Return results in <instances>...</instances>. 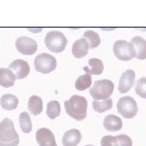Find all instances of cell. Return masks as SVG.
Instances as JSON below:
<instances>
[{
	"mask_svg": "<svg viewBox=\"0 0 146 146\" xmlns=\"http://www.w3.org/2000/svg\"><path fill=\"white\" fill-rule=\"evenodd\" d=\"M92 84V77L89 73H85L82 76H79L75 83L76 89L79 91H84L85 89H89Z\"/></svg>",
	"mask_w": 146,
	"mask_h": 146,
	"instance_id": "obj_21",
	"label": "cell"
},
{
	"mask_svg": "<svg viewBox=\"0 0 146 146\" xmlns=\"http://www.w3.org/2000/svg\"><path fill=\"white\" fill-rule=\"evenodd\" d=\"M113 52L115 57L121 61H130L136 57V49L131 42L124 40H118L113 46Z\"/></svg>",
	"mask_w": 146,
	"mask_h": 146,
	"instance_id": "obj_4",
	"label": "cell"
},
{
	"mask_svg": "<svg viewBox=\"0 0 146 146\" xmlns=\"http://www.w3.org/2000/svg\"><path fill=\"white\" fill-rule=\"evenodd\" d=\"M89 45L85 38H80L73 43L72 52L74 57L77 58L85 57L89 52Z\"/></svg>",
	"mask_w": 146,
	"mask_h": 146,
	"instance_id": "obj_12",
	"label": "cell"
},
{
	"mask_svg": "<svg viewBox=\"0 0 146 146\" xmlns=\"http://www.w3.org/2000/svg\"><path fill=\"white\" fill-rule=\"evenodd\" d=\"M66 113L77 121H82L87 116L88 102L84 97L73 95L64 102Z\"/></svg>",
	"mask_w": 146,
	"mask_h": 146,
	"instance_id": "obj_1",
	"label": "cell"
},
{
	"mask_svg": "<svg viewBox=\"0 0 146 146\" xmlns=\"http://www.w3.org/2000/svg\"><path fill=\"white\" fill-rule=\"evenodd\" d=\"M84 146H94V145H84Z\"/></svg>",
	"mask_w": 146,
	"mask_h": 146,
	"instance_id": "obj_30",
	"label": "cell"
},
{
	"mask_svg": "<svg viewBox=\"0 0 146 146\" xmlns=\"http://www.w3.org/2000/svg\"><path fill=\"white\" fill-rule=\"evenodd\" d=\"M19 142H20V139H17L11 143H3L0 141V146H17L19 145Z\"/></svg>",
	"mask_w": 146,
	"mask_h": 146,
	"instance_id": "obj_28",
	"label": "cell"
},
{
	"mask_svg": "<svg viewBox=\"0 0 146 146\" xmlns=\"http://www.w3.org/2000/svg\"><path fill=\"white\" fill-rule=\"evenodd\" d=\"M16 77L9 68H0V85L4 88H10L15 84Z\"/></svg>",
	"mask_w": 146,
	"mask_h": 146,
	"instance_id": "obj_15",
	"label": "cell"
},
{
	"mask_svg": "<svg viewBox=\"0 0 146 146\" xmlns=\"http://www.w3.org/2000/svg\"><path fill=\"white\" fill-rule=\"evenodd\" d=\"M19 123L21 129L25 133H30L33 128L31 118L27 112H22L19 116Z\"/></svg>",
	"mask_w": 146,
	"mask_h": 146,
	"instance_id": "obj_23",
	"label": "cell"
},
{
	"mask_svg": "<svg viewBox=\"0 0 146 146\" xmlns=\"http://www.w3.org/2000/svg\"><path fill=\"white\" fill-rule=\"evenodd\" d=\"M93 108L98 113H104L113 106V100L110 98L105 100H94L93 102Z\"/></svg>",
	"mask_w": 146,
	"mask_h": 146,
	"instance_id": "obj_20",
	"label": "cell"
},
{
	"mask_svg": "<svg viewBox=\"0 0 146 146\" xmlns=\"http://www.w3.org/2000/svg\"><path fill=\"white\" fill-rule=\"evenodd\" d=\"M36 140L39 146H57L54 133L46 127L36 131Z\"/></svg>",
	"mask_w": 146,
	"mask_h": 146,
	"instance_id": "obj_11",
	"label": "cell"
},
{
	"mask_svg": "<svg viewBox=\"0 0 146 146\" xmlns=\"http://www.w3.org/2000/svg\"><path fill=\"white\" fill-rule=\"evenodd\" d=\"M115 89L114 83L110 80H100L94 82L89 89V94L95 100H105L112 95Z\"/></svg>",
	"mask_w": 146,
	"mask_h": 146,
	"instance_id": "obj_2",
	"label": "cell"
},
{
	"mask_svg": "<svg viewBox=\"0 0 146 146\" xmlns=\"http://www.w3.org/2000/svg\"><path fill=\"white\" fill-rule=\"evenodd\" d=\"M19 139L12 120L6 118L0 123V141L3 143H11Z\"/></svg>",
	"mask_w": 146,
	"mask_h": 146,
	"instance_id": "obj_7",
	"label": "cell"
},
{
	"mask_svg": "<svg viewBox=\"0 0 146 146\" xmlns=\"http://www.w3.org/2000/svg\"><path fill=\"white\" fill-rule=\"evenodd\" d=\"M28 30L29 31L33 32V33H39L42 30V28H40V29H30V28H28Z\"/></svg>",
	"mask_w": 146,
	"mask_h": 146,
	"instance_id": "obj_29",
	"label": "cell"
},
{
	"mask_svg": "<svg viewBox=\"0 0 146 146\" xmlns=\"http://www.w3.org/2000/svg\"><path fill=\"white\" fill-rule=\"evenodd\" d=\"M118 112L125 119H132L137 114V103L130 96L121 98L117 103Z\"/></svg>",
	"mask_w": 146,
	"mask_h": 146,
	"instance_id": "obj_6",
	"label": "cell"
},
{
	"mask_svg": "<svg viewBox=\"0 0 146 146\" xmlns=\"http://www.w3.org/2000/svg\"><path fill=\"white\" fill-rule=\"evenodd\" d=\"M81 139L82 136L78 129H71L64 133L62 143L63 146H77Z\"/></svg>",
	"mask_w": 146,
	"mask_h": 146,
	"instance_id": "obj_13",
	"label": "cell"
},
{
	"mask_svg": "<svg viewBox=\"0 0 146 146\" xmlns=\"http://www.w3.org/2000/svg\"><path fill=\"white\" fill-rule=\"evenodd\" d=\"M33 64L37 72L49 74L56 69L57 60L52 55L47 53H42L36 55Z\"/></svg>",
	"mask_w": 146,
	"mask_h": 146,
	"instance_id": "obj_5",
	"label": "cell"
},
{
	"mask_svg": "<svg viewBox=\"0 0 146 146\" xmlns=\"http://www.w3.org/2000/svg\"><path fill=\"white\" fill-rule=\"evenodd\" d=\"M131 42L136 49V58L139 60L146 59V40L139 36H134Z\"/></svg>",
	"mask_w": 146,
	"mask_h": 146,
	"instance_id": "obj_16",
	"label": "cell"
},
{
	"mask_svg": "<svg viewBox=\"0 0 146 146\" xmlns=\"http://www.w3.org/2000/svg\"><path fill=\"white\" fill-rule=\"evenodd\" d=\"M9 69L15 74L16 80L25 78L30 72V68L29 63L23 59L14 60L9 65Z\"/></svg>",
	"mask_w": 146,
	"mask_h": 146,
	"instance_id": "obj_10",
	"label": "cell"
},
{
	"mask_svg": "<svg viewBox=\"0 0 146 146\" xmlns=\"http://www.w3.org/2000/svg\"><path fill=\"white\" fill-rule=\"evenodd\" d=\"M89 68L85 67L84 68V70L86 73H89L90 75H101L103 72L104 70V65L102 61L98 58H92L89 61Z\"/></svg>",
	"mask_w": 146,
	"mask_h": 146,
	"instance_id": "obj_19",
	"label": "cell"
},
{
	"mask_svg": "<svg viewBox=\"0 0 146 146\" xmlns=\"http://www.w3.org/2000/svg\"><path fill=\"white\" fill-rule=\"evenodd\" d=\"M28 109L31 115H40L43 110V102L42 98L36 95L30 97L28 102Z\"/></svg>",
	"mask_w": 146,
	"mask_h": 146,
	"instance_id": "obj_18",
	"label": "cell"
},
{
	"mask_svg": "<svg viewBox=\"0 0 146 146\" xmlns=\"http://www.w3.org/2000/svg\"><path fill=\"white\" fill-rule=\"evenodd\" d=\"M136 80V73L133 70H127L122 74L119 81V91L120 94H126L129 92L134 86Z\"/></svg>",
	"mask_w": 146,
	"mask_h": 146,
	"instance_id": "obj_9",
	"label": "cell"
},
{
	"mask_svg": "<svg viewBox=\"0 0 146 146\" xmlns=\"http://www.w3.org/2000/svg\"><path fill=\"white\" fill-rule=\"evenodd\" d=\"M67 37L59 31H50L45 36V45L48 50L54 53L63 52L67 46Z\"/></svg>",
	"mask_w": 146,
	"mask_h": 146,
	"instance_id": "obj_3",
	"label": "cell"
},
{
	"mask_svg": "<svg viewBox=\"0 0 146 146\" xmlns=\"http://www.w3.org/2000/svg\"><path fill=\"white\" fill-rule=\"evenodd\" d=\"M84 38L87 40L89 45V48L91 49L99 46V45L101 44V38H100L99 34L93 30H87L84 32Z\"/></svg>",
	"mask_w": 146,
	"mask_h": 146,
	"instance_id": "obj_24",
	"label": "cell"
},
{
	"mask_svg": "<svg viewBox=\"0 0 146 146\" xmlns=\"http://www.w3.org/2000/svg\"><path fill=\"white\" fill-rule=\"evenodd\" d=\"M136 94L142 98H146V77H141L136 82Z\"/></svg>",
	"mask_w": 146,
	"mask_h": 146,
	"instance_id": "obj_25",
	"label": "cell"
},
{
	"mask_svg": "<svg viewBox=\"0 0 146 146\" xmlns=\"http://www.w3.org/2000/svg\"><path fill=\"white\" fill-rule=\"evenodd\" d=\"M16 47L19 52L25 55H32L37 50L36 41L25 36H20L16 39Z\"/></svg>",
	"mask_w": 146,
	"mask_h": 146,
	"instance_id": "obj_8",
	"label": "cell"
},
{
	"mask_svg": "<svg viewBox=\"0 0 146 146\" xmlns=\"http://www.w3.org/2000/svg\"><path fill=\"white\" fill-rule=\"evenodd\" d=\"M105 129L108 131H118L123 127V122L119 117L115 115H109L106 116L103 121Z\"/></svg>",
	"mask_w": 146,
	"mask_h": 146,
	"instance_id": "obj_14",
	"label": "cell"
},
{
	"mask_svg": "<svg viewBox=\"0 0 146 146\" xmlns=\"http://www.w3.org/2000/svg\"><path fill=\"white\" fill-rule=\"evenodd\" d=\"M60 112H61L60 104L58 101L54 100L47 103L46 115L49 117V119H56L60 115Z\"/></svg>",
	"mask_w": 146,
	"mask_h": 146,
	"instance_id": "obj_22",
	"label": "cell"
},
{
	"mask_svg": "<svg viewBox=\"0 0 146 146\" xmlns=\"http://www.w3.org/2000/svg\"><path fill=\"white\" fill-rule=\"evenodd\" d=\"M116 139L118 141L119 146H132V141L130 138V136L127 135H119L116 136Z\"/></svg>",
	"mask_w": 146,
	"mask_h": 146,
	"instance_id": "obj_27",
	"label": "cell"
},
{
	"mask_svg": "<svg viewBox=\"0 0 146 146\" xmlns=\"http://www.w3.org/2000/svg\"><path fill=\"white\" fill-rule=\"evenodd\" d=\"M19 104L18 98L13 94H4L0 98V105L6 110H13L17 108Z\"/></svg>",
	"mask_w": 146,
	"mask_h": 146,
	"instance_id": "obj_17",
	"label": "cell"
},
{
	"mask_svg": "<svg viewBox=\"0 0 146 146\" xmlns=\"http://www.w3.org/2000/svg\"><path fill=\"white\" fill-rule=\"evenodd\" d=\"M101 146H119L115 136H105L101 140Z\"/></svg>",
	"mask_w": 146,
	"mask_h": 146,
	"instance_id": "obj_26",
	"label": "cell"
}]
</instances>
